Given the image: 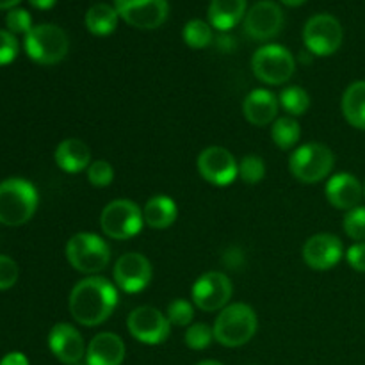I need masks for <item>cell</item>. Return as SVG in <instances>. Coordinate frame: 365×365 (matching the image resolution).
I'll return each instance as SVG.
<instances>
[{"instance_id":"2e32d148","label":"cell","mask_w":365,"mask_h":365,"mask_svg":"<svg viewBox=\"0 0 365 365\" xmlns=\"http://www.w3.org/2000/svg\"><path fill=\"white\" fill-rule=\"evenodd\" d=\"M344 255L342 241L334 234H316L307 239L303 259L310 269L328 271L337 266Z\"/></svg>"},{"instance_id":"7c38bea8","label":"cell","mask_w":365,"mask_h":365,"mask_svg":"<svg viewBox=\"0 0 365 365\" xmlns=\"http://www.w3.org/2000/svg\"><path fill=\"white\" fill-rule=\"evenodd\" d=\"M232 282L221 271H209L202 274L192 285V303L203 312L223 310L232 298Z\"/></svg>"},{"instance_id":"52a82bcc","label":"cell","mask_w":365,"mask_h":365,"mask_svg":"<svg viewBox=\"0 0 365 365\" xmlns=\"http://www.w3.org/2000/svg\"><path fill=\"white\" fill-rule=\"evenodd\" d=\"M143 225H145L143 210L139 209L138 203L127 198L107 203L106 209L100 214L102 232L107 237L116 239V241H125V239L138 235Z\"/></svg>"},{"instance_id":"1f68e13d","label":"cell","mask_w":365,"mask_h":365,"mask_svg":"<svg viewBox=\"0 0 365 365\" xmlns=\"http://www.w3.org/2000/svg\"><path fill=\"white\" fill-rule=\"evenodd\" d=\"M342 225H344V232L348 234V237H351L353 241L365 242V207L359 205L348 210Z\"/></svg>"},{"instance_id":"9c48e42d","label":"cell","mask_w":365,"mask_h":365,"mask_svg":"<svg viewBox=\"0 0 365 365\" xmlns=\"http://www.w3.org/2000/svg\"><path fill=\"white\" fill-rule=\"evenodd\" d=\"M344 39L341 21L327 13L310 18L303 29V41L307 50L314 56L327 57L337 52Z\"/></svg>"},{"instance_id":"f1b7e54d","label":"cell","mask_w":365,"mask_h":365,"mask_svg":"<svg viewBox=\"0 0 365 365\" xmlns=\"http://www.w3.org/2000/svg\"><path fill=\"white\" fill-rule=\"evenodd\" d=\"M239 177L242 182L250 185H255L266 177V164H264L262 157L255 155V153H248L239 163Z\"/></svg>"},{"instance_id":"f35d334b","label":"cell","mask_w":365,"mask_h":365,"mask_svg":"<svg viewBox=\"0 0 365 365\" xmlns=\"http://www.w3.org/2000/svg\"><path fill=\"white\" fill-rule=\"evenodd\" d=\"M29 2H31V6H34L36 9L41 11L52 9V7L56 6V0H29Z\"/></svg>"},{"instance_id":"8fae6325","label":"cell","mask_w":365,"mask_h":365,"mask_svg":"<svg viewBox=\"0 0 365 365\" xmlns=\"http://www.w3.org/2000/svg\"><path fill=\"white\" fill-rule=\"evenodd\" d=\"M114 7L121 20L143 31L160 27L170 13L168 0H114Z\"/></svg>"},{"instance_id":"277c9868","label":"cell","mask_w":365,"mask_h":365,"mask_svg":"<svg viewBox=\"0 0 365 365\" xmlns=\"http://www.w3.org/2000/svg\"><path fill=\"white\" fill-rule=\"evenodd\" d=\"M25 52L34 63L45 64H57L66 57L70 50V39L66 32L53 24H41L34 25L31 31L25 34Z\"/></svg>"},{"instance_id":"8d00e7d4","label":"cell","mask_w":365,"mask_h":365,"mask_svg":"<svg viewBox=\"0 0 365 365\" xmlns=\"http://www.w3.org/2000/svg\"><path fill=\"white\" fill-rule=\"evenodd\" d=\"M348 264L359 273H365V242H356L346 253Z\"/></svg>"},{"instance_id":"44dd1931","label":"cell","mask_w":365,"mask_h":365,"mask_svg":"<svg viewBox=\"0 0 365 365\" xmlns=\"http://www.w3.org/2000/svg\"><path fill=\"white\" fill-rule=\"evenodd\" d=\"M53 159L64 173H81L91 164V150L82 139L70 138L57 145Z\"/></svg>"},{"instance_id":"484cf974","label":"cell","mask_w":365,"mask_h":365,"mask_svg":"<svg viewBox=\"0 0 365 365\" xmlns=\"http://www.w3.org/2000/svg\"><path fill=\"white\" fill-rule=\"evenodd\" d=\"M271 138H273L274 145L278 148L289 150L299 141L302 128H299V123L292 116L278 118V120H274L273 127H271Z\"/></svg>"},{"instance_id":"ac0fdd59","label":"cell","mask_w":365,"mask_h":365,"mask_svg":"<svg viewBox=\"0 0 365 365\" xmlns=\"http://www.w3.org/2000/svg\"><path fill=\"white\" fill-rule=\"evenodd\" d=\"M327 200L339 210H351L364 198V184L351 173H337L328 180Z\"/></svg>"},{"instance_id":"d6986e66","label":"cell","mask_w":365,"mask_h":365,"mask_svg":"<svg viewBox=\"0 0 365 365\" xmlns=\"http://www.w3.org/2000/svg\"><path fill=\"white\" fill-rule=\"evenodd\" d=\"M125 360V342L120 335L102 331L95 335L86 351L88 365H121Z\"/></svg>"},{"instance_id":"d4e9b609","label":"cell","mask_w":365,"mask_h":365,"mask_svg":"<svg viewBox=\"0 0 365 365\" xmlns=\"http://www.w3.org/2000/svg\"><path fill=\"white\" fill-rule=\"evenodd\" d=\"M118 20H120V14L116 7L106 2L95 4L86 13V27L95 36L113 34L118 27Z\"/></svg>"},{"instance_id":"ee69618b","label":"cell","mask_w":365,"mask_h":365,"mask_svg":"<svg viewBox=\"0 0 365 365\" xmlns=\"http://www.w3.org/2000/svg\"><path fill=\"white\" fill-rule=\"evenodd\" d=\"M364 198H365V180H364Z\"/></svg>"},{"instance_id":"b9f144b4","label":"cell","mask_w":365,"mask_h":365,"mask_svg":"<svg viewBox=\"0 0 365 365\" xmlns=\"http://www.w3.org/2000/svg\"><path fill=\"white\" fill-rule=\"evenodd\" d=\"M196 365H223V364L217 362V360H203V362H200Z\"/></svg>"},{"instance_id":"6da1fadb","label":"cell","mask_w":365,"mask_h":365,"mask_svg":"<svg viewBox=\"0 0 365 365\" xmlns=\"http://www.w3.org/2000/svg\"><path fill=\"white\" fill-rule=\"evenodd\" d=\"M71 317L82 327H98L106 323L118 305V291L107 278L89 277L77 282L71 289L70 299Z\"/></svg>"},{"instance_id":"d590c367","label":"cell","mask_w":365,"mask_h":365,"mask_svg":"<svg viewBox=\"0 0 365 365\" xmlns=\"http://www.w3.org/2000/svg\"><path fill=\"white\" fill-rule=\"evenodd\" d=\"M20 277L18 264L11 257L0 255V291H7L13 287Z\"/></svg>"},{"instance_id":"4316f807","label":"cell","mask_w":365,"mask_h":365,"mask_svg":"<svg viewBox=\"0 0 365 365\" xmlns=\"http://www.w3.org/2000/svg\"><path fill=\"white\" fill-rule=\"evenodd\" d=\"M278 102L280 107H284L285 113H289V116H302L309 110L310 107V96L299 86H289L278 96Z\"/></svg>"},{"instance_id":"e0dca14e","label":"cell","mask_w":365,"mask_h":365,"mask_svg":"<svg viewBox=\"0 0 365 365\" xmlns=\"http://www.w3.org/2000/svg\"><path fill=\"white\" fill-rule=\"evenodd\" d=\"M48 346L53 356L66 365L82 362L86 359V351H88L82 335L78 334L77 328L68 323H59L50 330Z\"/></svg>"},{"instance_id":"f546056e","label":"cell","mask_w":365,"mask_h":365,"mask_svg":"<svg viewBox=\"0 0 365 365\" xmlns=\"http://www.w3.org/2000/svg\"><path fill=\"white\" fill-rule=\"evenodd\" d=\"M214 339V330L205 323H195L185 330V344L195 351L209 348Z\"/></svg>"},{"instance_id":"9a60e30c","label":"cell","mask_w":365,"mask_h":365,"mask_svg":"<svg viewBox=\"0 0 365 365\" xmlns=\"http://www.w3.org/2000/svg\"><path fill=\"white\" fill-rule=\"evenodd\" d=\"M153 269L150 260L141 253L121 255L114 264V282L125 292H141L152 282Z\"/></svg>"},{"instance_id":"836d02e7","label":"cell","mask_w":365,"mask_h":365,"mask_svg":"<svg viewBox=\"0 0 365 365\" xmlns=\"http://www.w3.org/2000/svg\"><path fill=\"white\" fill-rule=\"evenodd\" d=\"M6 25L7 31L13 32V34H27L32 29V18L31 14H29V11L14 7V9H11L9 13H7Z\"/></svg>"},{"instance_id":"83f0119b","label":"cell","mask_w":365,"mask_h":365,"mask_svg":"<svg viewBox=\"0 0 365 365\" xmlns=\"http://www.w3.org/2000/svg\"><path fill=\"white\" fill-rule=\"evenodd\" d=\"M182 36L191 48H205L212 43V27L203 20H189Z\"/></svg>"},{"instance_id":"8992f818","label":"cell","mask_w":365,"mask_h":365,"mask_svg":"<svg viewBox=\"0 0 365 365\" xmlns=\"http://www.w3.org/2000/svg\"><path fill=\"white\" fill-rule=\"evenodd\" d=\"M66 259L78 273L95 274L109 266L110 250L102 237L82 232V234H75L68 241Z\"/></svg>"},{"instance_id":"7402d4cb","label":"cell","mask_w":365,"mask_h":365,"mask_svg":"<svg viewBox=\"0 0 365 365\" xmlns=\"http://www.w3.org/2000/svg\"><path fill=\"white\" fill-rule=\"evenodd\" d=\"M207 16L217 31H230L246 16V0H210Z\"/></svg>"},{"instance_id":"4fadbf2b","label":"cell","mask_w":365,"mask_h":365,"mask_svg":"<svg viewBox=\"0 0 365 365\" xmlns=\"http://www.w3.org/2000/svg\"><path fill=\"white\" fill-rule=\"evenodd\" d=\"M198 173L212 185H230L239 177V164L235 157L223 146H209L196 160Z\"/></svg>"},{"instance_id":"603a6c76","label":"cell","mask_w":365,"mask_h":365,"mask_svg":"<svg viewBox=\"0 0 365 365\" xmlns=\"http://www.w3.org/2000/svg\"><path fill=\"white\" fill-rule=\"evenodd\" d=\"M177 203L170 198V196L157 195L146 202L145 209H143V217H145V223L150 228H155V230H164V228H170L171 225L177 220Z\"/></svg>"},{"instance_id":"e575fe53","label":"cell","mask_w":365,"mask_h":365,"mask_svg":"<svg viewBox=\"0 0 365 365\" xmlns=\"http://www.w3.org/2000/svg\"><path fill=\"white\" fill-rule=\"evenodd\" d=\"M18 39L13 32L0 29V66L13 63L18 56Z\"/></svg>"},{"instance_id":"ab89813d","label":"cell","mask_w":365,"mask_h":365,"mask_svg":"<svg viewBox=\"0 0 365 365\" xmlns=\"http://www.w3.org/2000/svg\"><path fill=\"white\" fill-rule=\"evenodd\" d=\"M21 0H0V9H14Z\"/></svg>"},{"instance_id":"3957f363","label":"cell","mask_w":365,"mask_h":365,"mask_svg":"<svg viewBox=\"0 0 365 365\" xmlns=\"http://www.w3.org/2000/svg\"><path fill=\"white\" fill-rule=\"evenodd\" d=\"M259 319L255 310L246 303L227 305L214 323V339L227 348H239L248 344L257 334Z\"/></svg>"},{"instance_id":"60d3db41","label":"cell","mask_w":365,"mask_h":365,"mask_svg":"<svg viewBox=\"0 0 365 365\" xmlns=\"http://www.w3.org/2000/svg\"><path fill=\"white\" fill-rule=\"evenodd\" d=\"M280 2H284L285 6H289V7H298V6H303L307 0H280Z\"/></svg>"},{"instance_id":"5bb4252c","label":"cell","mask_w":365,"mask_h":365,"mask_svg":"<svg viewBox=\"0 0 365 365\" xmlns=\"http://www.w3.org/2000/svg\"><path fill=\"white\" fill-rule=\"evenodd\" d=\"M284 13L273 0H259L245 16V32L255 41H267L280 34Z\"/></svg>"},{"instance_id":"5b68a950","label":"cell","mask_w":365,"mask_h":365,"mask_svg":"<svg viewBox=\"0 0 365 365\" xmlns=\"http://www.w3.org/2000/svg\"><path fill=\"white\" fill-rule=\"evenodd\" d=\"M335 155L327 145L307 143L298 146L289 159V170L296 180L303 184H317L331 173Z\"/></svg>"},{"instance_id":"7bdbcfd3","label":"cell","mask_w":365,"mask_h":365,"mask_svg":"<svg viewBox=\"0 0 365 365\" xmlns=\"http://www.w3.org/2000/svg\"><path fill=\"white\" fill-rule=\"evenodd\" d=\"M75 365H88V362H86V360H84V362H78V364H75Z\"/></svg>"},{"instance_id":"ffe728a7","label":"cell","mask_w":365,"mask_h":365,"mask_svg":"<svg viewBox=\"0 0 365 365\" xmlns=\"http://www.w3.org/2000/svg\"><path fill=\"white\" fill-rule=\"evenodd\" d=\"M280 102L267 89H253L242 102V113L246 120L255 127H266L277 120Z\"/></svg>"},{"instance_id":"4dcf8cb0","label":"cell","mask_w":365,"mask_h":365,"mask_svg":"<svg viewBox=\"0 0 365 365\" xmlns=\"http://www.w3.org/2000/svg\"><path fill=\"white\" fill-rule=\"evenodd\" d=\"M166 317L173 327H191L195 319V309L187 299H175L168 305Z\"/></svg>"},{"instance_id":"74e56055","label":"cell","mask_w":365,"mask_h":365,"mask_svg":"<svg viewBox=\"0 0 365 365\" xmlns=\"http://www.w3.org/2000/svg\"><path fill=\"white\" fill-rule=\"evenodd\" d=\"M0 365H29L27 356L20 351L7 353L2 360H0Z\"/></svg>"},{"instance_id":"ba28073f","label":"cell","mask_w":365,"mask_h":365,"mask_svg":"<svg viewBox=\"0 0 365 365\" xmlns=\"http://www.w3.org/2000/svg\"><path fill=\"white\" fill-rule=\"evenodd\" d=\"M296 70V59L285 46L264 45L253 53L252 71L260 82L280 86L291 81Z\"/></svg>"},{"instance_id":"cb8c5ba5","label":"cell","mask_w":365,"mask_h":365,"mask_svg":"<svg viewBox=\"0 0 365 365\" xmlns=\"http://www.w3.org/2000/svg\"><path fill=\"white\" fill-rule=\"evenodd\" d=\"M342 114L351 127L365 130V81L348 86L342 96Z\"/></svg>"},{"instance_id":"d6a6232c","label":"cell","mask_w":365,"mask_h":365,"mask_svg":"<svg viewBox=\"0 0 365 365\" xmlns=\"http://www.w3.org/2000/svg\"><path fill=\"white\" fill-rule=\"evenodd\" d=\"M88 180L93 187H107L114 180V168L107 160H95L88 168Z\"/></svg>"},{"instance_id":"7a4b0ae2","label":"cell","mask_w":365,"mask_h":365,"mask_svg":"<svg viewBox=\"0 0 365 365\" xmlns=\"http://www.w3.org/2000/svg\"><path fill=\"white\" fill-rule=\"evenodd\" d=\"M38 191L25 178L0 182V225L20 227L27 223L38 209Z\"/></svg>"},{"instance_id":"30bf717a","label":"cell","mask_w":365,"mask_h":365,"mask_svg":"<svg viewBox=\"0 0 365 365\" xmlns=\"http://www.w3.org/2000/svg\"><path fill=\"white\" fill-rule=\"evenodd\" d=\"M170 324L166 314L148 305L134 309L127 319V327L132 337L148 346L163 344L170 337Z\"/></svg>"}]
</instances>
